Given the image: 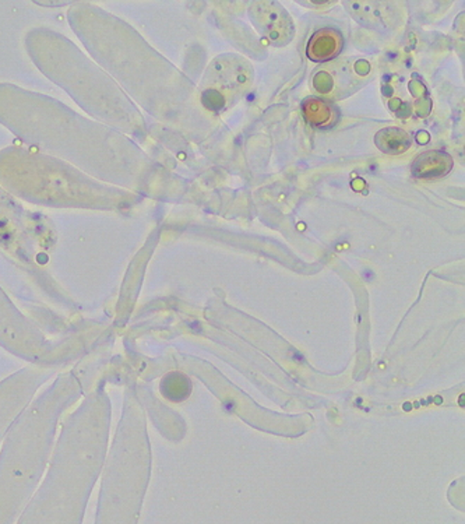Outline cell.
<instances>
[{"mask_svg":"<svg viewBox=\"0 0 465 524\" xmlns=\"http://www.w3.org/2000/svg\"><path fill=\"white\" fill-rule=\"evenodd\" d=\"M194 385L186 375L181 372H172L166 375L161 382V393L169 402L181 403L192 395Z\"/></svg>","mask_w":465,"mask_h":524,"instance_id":"5b68a950","label":"cell"},{"mask_svg":"<svg viewBox=\"0 0 465 524\" xmlns=\"http://www.w3.org/2000/svg\"><path fill=\"white\" fill-rule=\"evenodd\" d=\"M344 40L340 31L323 28L312 35L308 43V58L313 62H327L336 58L343 50Z\"/></svg>","mask_w":465,"mask_h":524,"instance_id":"7a4b0ae2","label":"cell"},{"mask_svg":"<svg viewBox=\"0 0 465 524\" xmlns=\"http://www.w3.org/2000/svg\"><path fill=\"white\" fill-rule=\"evenodd\" d=\"M254 20L263 34L277 45H285L294 38V23L288 13L274 2L254 5Z\"/></svg>","mask_w":465,"mask_h":524,"instance_id":"6da1fadb","label":"cell"},{"mask_svg":"<svg viewBox=\"0 0 465 524\" xmlns=\"http://www.w3.org/2000/svg\"><path fill=\"white\" fill-rule=\"evenodd\" d=\"M302 114L310 125L318 129H330L338 120V110L336 105L316 97H310L303 101Z\"/></svg>","mask_w":465,"mask_h":524,"instance_id":"277c9868","label":"cell"},{"mask_svg":"<svg viewBox=\"0 0 465 524\" xmlns=\"http://www.w3.org/2000/svg\"><path fill=\"white\" fill-rule=\"evenodd\" d=\"M453 168L449 154L431 150L421 154L413 163V175L420 179H438L446 176Z\"/></svg>","mask_w":465,"mask_h":524,"instance_id":"3957f363","label":"cell"},{"mask_svg":"<svg viewBox=\"0 0 465 524\" xmlns=\"http://www.w3.org/2000/svg\"><path fill=\"white\" fill-rule=\"evenodd\" d=\"M376 145L383 153L400 154L410 148L411 138L403 129L386 128L376 135Z\"/></svg>","mask_w":465,"mask_h":524,"instance_id":"8992f818","label":"cell"}]
</instances>
